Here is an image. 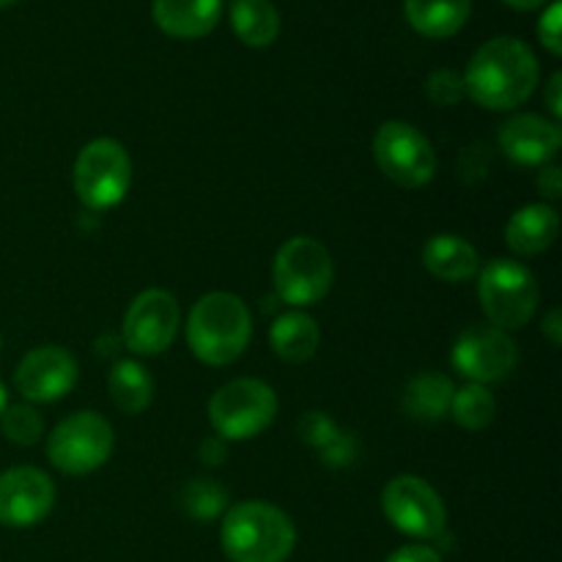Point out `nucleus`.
Returning <instances> with one entry per match:
<instances>
[{
	"label": "nucleus",
	"instance_id": "f257e3e1",
	"mask_svg": "<svg viewBox=\"0 0 562 562\" xmlns=\"http://www.w3.org/2000/svg\"><path fill=\"white\" fill-rule=\"evenodd\" d=\"M538 60L525 42L492 38L472 55L464 71V93L486 110H514L536 93Z\"/></svg>",
	"mask_w": 562,
	"mask_h": 562
},
{
	"label": "nucleus",
	"instance_id": "f03ea898",
	"mask_svg": "<svg viewBox=\"0 0 562 562\" xmlns=\"http://www.w3.org/2000/svg\"><path fill=\"white\" fill-rule=\"evenodd\" d=\"M252 338V318L245 302L225 291L201 296L190 311L187 344L206 366H228L239 360Z\"/></svg>",
	"mask_w": 562,
	"mask_h": 562
},
{
	"label": "nucleus",
	"instance_id": "7ed1b4c3",
	"mask_svg": "<svg viewBox=\"0 0 562 562\" xmlns=\"http://www.w3.org/2000/svg\"><path fill=\"white\" fill-rule=\"evenodd\" d=\"M223 549L231 562H285L296 530L289 516L269 503H239L223 519Z\"/></svg>",
	"mask_w": 562,
	"mask_h": 562
},
{
	"label": "nucleus",
	"instance_id": "20e7f679",
	"mask_svg": "<svg viewBox=\"0 0 562 562\" xmlns=\"http://www.w3.org/2000/svg\"><path fill=\"white\" fill-rule=\"evenodd\" d=\"M335 267L327 247L311 236H294L278 250L272 263V280L280 300L305 307L324 300L333 285Z\"/></svg>",
	"mask_w": 562,
	"mask_h": 562
},
{
	"label": "nucleus",
	"instance_id": "39448f33",
	"mask_svg": "<svg viewBox=\"0 0 562 562\" xmlns=\"http://www.w3.org/2000/svg\"><path fill=\"white\" fill-rule=\"evenodd\" d=\"M481 305L497 329H521L538 311V283L525 263L497 258L481 272Z\"/></svg>",
	"mask_w": 562,
	"mask_h": 562
},
{
	"label": "nucleus",
	"instance_id": "423d86ee",
	"mask_svg": "<svg viewBox=\"0 0 562 562\" xmlns=\"http://www.w3.org/2000/svg\"><path fill=\"white\" fill-rule=\"evenodd\" d=\"M278 415V395L261 379H234L223 384L209 401V423L220 439H245L258 437Z\"/></svg>",
	"mask_w": 562,
	"mask_h": 562
},
{
	"label": "nucleus",
	"instance_id": "0eeeda50",
	"mask_svg": "<svg viewBox=\"0 0 562 562\" xmlns=\"http://www.w3.org/2000/svg\"><path fill=\"white\" fill-rule=\"evenodd\" d=\"M132 162L126 148L113 137L91 140L75 162V192L88 209L104 212L124 201L130 192Z\"/></svg>",
	"mask_w": 562,
	"mask_h": 562
},
{
	"label": "nucleus",
	"instance_id": "6e6552de",
	"mask_svg": "<svg viewBox=\"0 0 562 562\" xmlns=\"http://www.w3.org/2000/svg\"><path fill=\"white\" fill-rule=\"evenodd\" d=\"M113 453V428L97 412H77L60 420L47 439V456L66 475H88Z\"/></svg>",
	"mask_w": 562,
	"mask_h": 562
},
{
	"label": "nucleus",
	"instance_id": "1a4fd4ad",
	"mask_svg": "<svg viewBox=\"0 0 562 562\" xmlns=\"http://www.w3.org/2000/svg\"><path fill=\"white\" fill-rule=\"evenodd\" d=\"M373 157L390 181H395L398 187H409V190L428 184L437 173V154H434L431 143L404 121H387L379 126L376 140H373Z\"/></svg>",
	"mask_w": 562,
	"mask_h": 562
},
{
	"label": "nucleus",
	"instance_id": "9d476101",
	"mask_svg": "<svg viewBox=\"0 0 562 562\" xmlns=\"http://www.w3.org/2000/svg\"><path fill=\"white\" fill-rule=\"evenodd\" d=\"M382 510L395 530L412 538H439L448 525L442 497L417 475H398L384 486Z\"/></svg>",
	"mask_w": 562,
	"mask_h": 562
},
{
	"label": "nucleus",
	"instance_id": "9b49d317",
	"mask_svg": "<svg viewBox=\"0 0 562 562\" xmlns=\"http://www.w3.org/2000/svg\"><path fill=\"white\" fill-rule=\"evenodd\" d=\"M179 329V302L162 289H148L132 300L124 316V344L135 355H162Z\"/></svg>",
	"mask_w": 562,
	"mask_h": 562
},
{
	"label": "nucleus",
	"instance_id": "f8f14e48",
	"mask_svg": "<svg viewBox=\"0 0 562 562\" xmlns=\"http://www.w3.org/2000/svg\"><path fill=\"white\" fill-rule=\"evenodd\" d=\"M453 366L472 384L499 382L516 366V344L505 329L470 327L453 346Z\"/></svg>",
	"mask_w": 562,
	"mask_h": 562
},
{
	"label": "nucleus",
	"instance_id": "ddd939ff",
	"mask_svg": "<svg viewBox=\"0 0 562 562\" xmlns=\"http://www.w3.org/2000/svg\"><path fill=\"white\" fill-rule=\"evenodd\" d=\"M20 395L33 404H53L71 393L77 384V362L60 346H38L22 357L14 373Z\"/></svg>",
	"mask_w": 562,
	"mask_h": 562
},
{
	"label": "nucleus",
	"instance_id": "4468645a",
	"mask_svg": "<svg viewBox=\"0 0 562 562\" xmlns=\"http://www.w3.org/2000/svg\"><path fill=\"white\" fill-rule=\"evenodd\" d=\"M55 486L36 467H14L0 475V525L33 527L53 510Z\"/></svg>",
	"mask_w": 562,
	"mask_h": 562
},
{
	"label": "nucleus",
	"instance_id": "2eb2a0df",
	"mask_svg": "<svg viewBox=\"0 0 562 562\" xmlns=\"http://www.w3.org/2000/svg\"><path fill=\"white\" fill-rule=\"evenodd\" d=\"M560 126L541 115L521 113L505 121L499 130V146L505 157L519 165H543L560 151Z\"/></svg>",
	"mask_w": 562,
	"mask_h": 562
},
{
	"label": "nucleus",
	"instance_id": "dca6fc26",
	"mask_svg": "<svg viewBox=\"0 0 562 562\" xmlns=\"http://www.w3.org/2000/svg\"><path fill=\"white\" fill-rule=\"evenodd\" d=\"M154 22L173 38H201L217 27L223 0H154Z\"/></svg>",
	"mask_w": 562,
	"mask_h": 562
},
{
	"label": "nucleus",
	"instance_id": "f3484780",
	"mask_svg": "<svg viewBox=\"0 0 562 562\" xmlns=\"http://www.w3.org/2000/svg\"><path fill=\"white\" fill-rule=\"evenodd\" d=\"M558 212L547 203H530L510 217L508 228H505V241L519 256H538V252L552 247V241L558 239Z\"/></svg>",
	"mask_w": 562,
	"mask_h": 562
},
{
	"label": "nucleus",
	"instance_id": "a211bd4d",
	"mask_svg": "<svg viewBox=\"0 0 562 562\" xmlns=\"http://www.w3.org/2000/svg\"><path fill=\"white\" fill-rule=\"evenodd\" d=\"M477 250L456 234H439L423 247V267L445 283H464L477 272Z\"/></svg>",
	"mask_w": 562,
	"mask_h": 562
},
{
	"label": "nucleus",
	"instance_id": "6ab92c4d",
	"mask_svg": "<svg viewBox=\"0 0 562 562\" xmlns=\"http://www.w3.org/2000/svg\"><path fill=\"white\" fill-rule=\"evenodd\" d=\"M404 14L420 36L448 38L467 25L472 0H404Z\"/></svg>",
	"mask_w": 562,
	"mask_h": 562
},
{
	"label": "nucleus",
	"instance_id": "aec40b11",
	"mask_svg": "<svg viewBox=\"0 0 562 562\" xmlns=\"http://www.w3.org/2000/svg\"><path fill=\"white\" fill-rule=\"evenodd\" d=\"M269 344L280 360L305 362L316 355L318 344H322V329H318L316 318H311L307 313L291 311L274 318L272 329H269Z\"/></svg>",
	"mask_w": 562,
	"mask_h": 562
},
{
	"label": "nucleus",
	"instance_id": "412c9836",
	"mask_svg": "<svg viewBox=\"0 0 562 562\" xmlns=\"http://www.w3.org/2000/svg\"><path fill=\"white\" fill-rule=\"evenodd\" d=\"M453 382L442 373H420L406 384L404 393V412L412 420L437 423L450 412L453 401Z\"/></svg>",
	"mask_w": 562,
	"mask_h": 562
},
{
	"label": "nucleus",
	"instance_id": "4be33fe9",
	"mask_svg": "<svg viewBox=\"0 0 562 562\" xmlns=\"http://www.w3.org/2000/svg\"><path fill=\"white\" fill-rule=\"evenodd\" d=\"M231 27L247 47H269L280 33V14L272 0H234Z\"/></svg>",
	"mask_w": 562,
	"mask_h": 562
},
{
	"label": "nucleus",
	"instance_id": "5701e85b",
	"mask_svg": "<svg viewBox=\"0 0 562 562\" xmlns=\"http://www.w3.org/2000/svg\"><path fill=\"white\" fill-rule=\"evenodd\" d=\"M110 398L124 415H140L154 398V382L135 360H121L110 371Z\"/></svg>",
	"mask_w": 562,
	"mask_h": 562
},
{
	"label": "nucleus",
	"instance_id": "b1692460",
	"mask_svg": "<svg viewBox=\"0 0 562 562\" xmlns=\"http://www.w3.org/2000/svg\"><path fill=\"white\" fill-rule=\"evenodd\" d=\"M450 412H453V420L461 428H467V431H483L494 420V415H497V401H494L492 390L486 384L470 382L459 393H453Z\"/></svg>",
	"mask_w": 562,
	"mask_h": 562
},
{
	"label": "nucleus",
	"instance_id": "393cba45",
	"mask_svg": "<svg viewBox=\"0 0 562 562\" xmlns=\"http://www.w3.org/2000/svg\"><path fill=\"white\" fill-rule=\"evenodd\" d=\"M0 426H3V434L16 445H33L42 437V417L33 406L27 404H14L5 406L3 415H0Z\"/></svg>",
	"mask_w": 562,
	"mask_h": 562
},
{
	"label": "nucleus",
	"instance_id": "a878e982",
	"mask_svg": "<svg viewBox=\"0 0 562 562\" xmlns=\"http://www.w3.org/2000/svg\"><path fill=\"white\" fill-rule=\"evenodd\" d=\"M184 508L192 519L209 521L225 508V492L214 481H206V477H198L187 486L184 492Z\"/></svg>",
	"mask_w": 562,
	"mask_h": 562
},
{
	"label": "nucleus",
	"instance_id": "bb28decb",
	"mask_svg": "<svg viewBox=\"0 0 562 562\" xmlns=\"http://www.w3.org/2000/svg\"><path fill=\"white\" fill-rule=\"evenodd\" d=\"M426 93L434 104H439V108H450V104L461 102V97H467L464 77H459L450 69H437L428 77Z\"/></svg>",
	"mask_w": 562,
	"mask_h": 562
},
{
	"label": "nucleus",
	"instance_id": "cd10ccee",
	"mask_svg": "<svg viewBox=\"0 0 562 562\" xmlns=\"http://www.w3.org/2000/svg\"><path fill=\"white\" fill-rule=\"evenodd\" d=\"M302 434H305L307 442L318 445V448L324 450L340 437L338 428H335L333 423H329V417L322 415V412H307V417L302 420Z\"/></svg>",
	"mask_w": 562,
	"mask_h": 562
},
{
	"label": "nucleus",
	"instance_id": "c85d7f7f",
	"mask_svg": "<svg viewBox=\"0 0 562 562\" xmlns=\"http://www.w3.org/2000/svg\"><path fill=\"white\" fill-rule=\"evenodd\" d=\"M560 3H552L547 9V14L538 22V36H541V44L552 55H562V42H560Z\"/></svg>",
	"mask_w": 562,
	"mask_h": 562
},
{
	"label": "nucleus",
	"instance_id": "c756f323",
	"mask_svg": "<svg viewBox=\"0 0 562 562\" xmlns=\"http://www.w3.org/2000/svg\"><path fill=\"white\" fill-rule=\"evenodd\" d=\"M384 562H442V558L431 547H404L390 554Z\"/></svg>",
	"mask_w": 562,
	"mask_h": 562
},
{
	"label": "nucleus",
	"instance_id": "7c9ffc66",
	"mask_svg": "<svg viewBox=\"0 0 562 562\" xmlns=\"http://www.w3.org/2000/svg\"><path fill=\"white\" fill-rule=\"evenodd\" d=\"M536 184H538V190H541V195H547V198H560L562 195V173H560V168H547V170H541V176H538L536 179Z\"/></svg>",
	"mask_w": 562,
	"mask_h": 562
},
{
	"label": "nucleus",
	"instance_id": "2f4dec72",
	"mask_svg": "<svg viewBox=\"0 0 562 562\" xmlns=\"http://www.w3.org/2000/svg\"><path fill=\"white\" fill-rule=\"evenodd\" d=\"M223 459H225V445L220 442L217 437L206 439V442L201 445V461H203V464H220Z\"/></svg>",
	"mask_w": 562,
	"mask_h": 562
},
{
	"label": "nucleus",
	"instance_id": "473e14b6",
	"mask_svg": "<svg viewBox=\"0 0 562 562\" xmlns=\"http://www.w3.org/2000/svg\"><path fill=\"white\" fill-rule=\"evenodd\" d=\"M543 335L549 338V344L560 346L562 344V327H560V311H552L543 318Z\"/></svg>",
	"mask_w": 562,
	"mask_h": 562
},
{
	"label": "nucleus",
	"instance_id": "72a5a7b5",
	"mask_svg": "<svg viewBox=\"0 0 562 562\" xmlns=\"http://www.w3.org/2000/svg\"><path fill=\"white\" fill-rule=\"evenodd\" d=\"M560 88H562V75L560 71H554L552 80H549V93H547V102H549V110H552L554 115H562V102H560Z\"/></svg>",
	"mask_w": 562,
	"mask_h": 562
},
{
	"label": "nucleus",
	"instance_id": "f704fd0d",
	"mask_svg": "<svg viewBox=\"0 0 562 562\" xmlns=\"http://www.w3.org/2000/svg\"><path fill=\"white\" fill-rule=\"evenodd\" d=\"M505 3L514 5V9H519V11H532V9H541L547 0H505Z\"/></svg>",
	"mask_w": 562,
	"mask_h": 562
},
{
	"label": "nucleus",
	"instance_id": "c9c22d12",
	"mask_svg": "<svg viewBox=\"0 0 562 562\" xmlns=\"http://www.w3.org/2000/svg\"><path fill=\"white\" fill-rule=\"evenodd\" d=\"M5 406H9V404H5V387H3V384H0V415H3Z\"/></svg>",
	"mask_w": 562,
	"mask_h": 562
},
{
	"label": "nucleus",
	"instance_id": "e433bc0d",
	"mask_svg": "<svg viewBox=\"0 0 562 562\" xmlns=\"http://www.w3.org/2000/svg\"><path fill=\"white\" fill-rule=\"evenodd\" d=\"M20 3V0H0V9H9V5Z\"/></svg>",
	"mask_w": 562,
	"mask_h": 562
},
{
	"label": "nucleus",
	"instance_id": "4c0bfd02",
	"mask_svg": "<svg viewBox=\"0 0 562 562\" xmlns=\"http://www.w3.org/2000/svg\"><path fill=\"white\" fill-rule=\"evenodd\" d=\"M0 346H3V338H0Z\"/></svg>",
	"mask_w": 562,
	"mask_h": 562
}]
</instances>
